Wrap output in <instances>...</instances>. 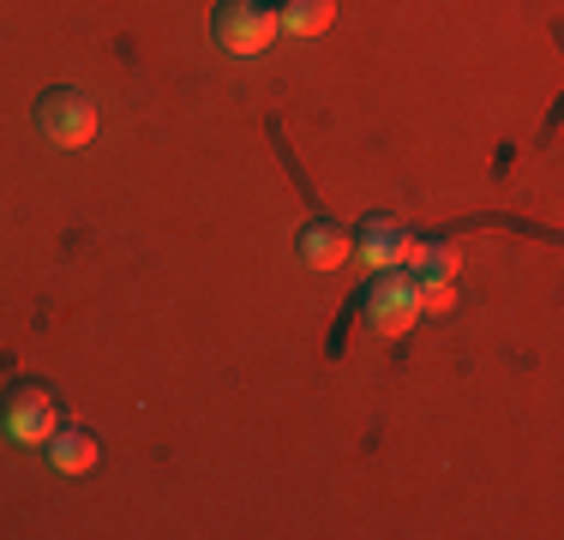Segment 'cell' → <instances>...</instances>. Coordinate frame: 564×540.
Segmentation results:
<instances>
[{
  "mask_svg": "<svg viewBox=\"0 0 564 540\" xmlns=\"http://www.w3.org/2000/svg\"><path fill=\"white\" fill-rule=\"evenodd\" d=\"M402 252H409V228L402 223H391V216H367V223H360L355 259L367 270H391V264H402Z\"/></svg>",
  "mask_w": 564,
  "mask_h": 540,
  "instance_id": "obj_5",
  "label": "cell"
},
{
  "mask_svg": "<svg viewBox=\"0 0 564 540\" xmlns=\"http://www.w3.org/2000/svg\"><path fill=\"white\" fill-rule=\"evenodd\" d=\"M330 12H337V0H282L276 31H289V36H318V31L330 24Z\"/></svg>",
  "mask_w": 564,
  "mask_h": 540,
  "instance_id": "obj_8",
  "label": "cell"
},
{
  "mask_svg": "<svg viewBox=\"0 0 564 540\" xmlns=\"http://www.w3.org/2000/svg\"><path fill=\"white\" fill-rule=\"evenodd\" d=\"M36 127H43L48 144H61V151H78V144L97 139V108H90L78 90H48L43 102H36Z\"/></svg>",
  "mask_w": 564,
  "mask_h": 540,
  "instance_id": "obj_3",
  "label": "cell"
},
{
  "mask_svg": "<svg viewBox=\"0 0 564 540\" xmlns=\"http://www.w3.org/2000/svg\"><path fill=\"white\" fill-rule=\"evenodd\" d=\"M421 313V289L391 264V270H372V289H367V324L379 336H402Z\"/></svg>",
  "mask_w": 564,
  "mask_h": 540,
  "instance_id": "obj_2",
  "label": "cell"
},
{
  "mask_svg": "<svg viewBox=\"0 0 564 540\" xmlns=\"http://www.w3.org/2000/svg\"><path fill=\"white\" fill-rule=\"evenodd\" d=\"M414 289H421V306H426V313H451V306H456V289H451V277H421Z\"/></svg>",
  "mask_w": 564,
  "mask_h": 540,
  "instance_id": "obj_10",
  "label": "cell"
},
{
  "mask_svg": "<svg viewBox=\"0 0 564 540\" xmlns=\"http://www.w3.org/2000/svg\"><path fill=\"white\" fill-rule=\"evenodd\" d=\"M294 252H301V264H313V270H337L348 252H355V235L337 223H325V216H313V223L301 228V240H294Z\"/></svg>",
  "mask_w": 564,
  "mask_h": 540,
  "instance_id": "obj_6",
  "label": "cell"
},
{
  "mask_svg": "<svg viewBox=\"0 0 564 540\" xmlns=\"http://www.w3.org/2000/svg\"><path fill=\"white\" fill-rule=\"evenodd\" d=\"M402 264H414L421 277H451V270H456V247H445V240H409Z\"/></svg>",
  "mask_w": 564,
  "mask_h": 540,
  "instance_id": "obj_9",
  "label": "cell"
},
{
  "mask_svg": "<svg viewBox=\"0 0 564 540\" xmlns=\"http://www.w3.org/2000/svg\"><path fill=\"white\" fill-rule=\"evenodd\" d=\"M48 463L61 468V475H85L90 463H97V432H78V426H66L48 439Z\"/></svg>",
  "mask_w": 564,
  "mask_h": 540,
  "instance_id": "obj_7",
  "label": "cell"
},
{
  "mask_svg": "<svg viewBox=\"0 0 564 540\" xmlns=\"http://www.w3.org/2000/svg\"><path fill=\"white\" fill-rule=\"evenodd\" d=\"M0 426H7V439H19V444H48L61 432V409H55L48 390L19 385L7 402H0Z\"/></svg>",
  "mask_w": 564,
  "mask_h": 540,
  "instance_id": "obj_4",
  "label": "cell"
},
{
  "mask_svg": "<svg viewBox=\"0 0 564 540\" xmlns=\"http://www.w3.org/2000/svg\"><path fill=\"white\" fill-rule=\"evenodd\" d=\"M210 36H217L223 54H235V61H252V54L271 48L276 12L264 7V0H223L217 19H210Z\"/></svg>",
  "mask_w": 564,
  "mask_h": 540,
  "instance_id": "obj_1",
  "label": "cell"
}]
</instances>
